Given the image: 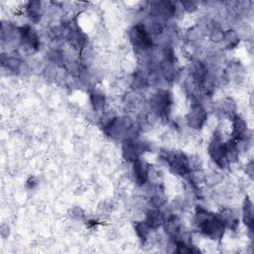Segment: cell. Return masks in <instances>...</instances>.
<instances>
[{
	"label": "cell",
	"instance_id": "22",
	"mask_svg": "<svg viewBox=\"0 0 254 254\" xmlns=\"http://www.w3.org/2000/svg\"><path fill=\"white\" fill-rule=\"evenodd\" d=\"M235 109V103L231 98H226L223 101H221V106H220V110L223 114L225 115H229L232 112H234L233 110Z\"/></svg>",
	"mask_w": 254,
	"mask_h": 254
},
{
	"label": "cell",
	"instance_id": "16",
	"mask_svg": "<svg viewBox=\"0 0 254 254\" xmlns=\"http://www.w3.org/2000/svg\"><path fill=\"white\" fill-rule=\"evenodd\" d=\"M27 14L34 21L38 22L43 15V6L40 1H30L27 4Z\"/></svg>",
	"mask_w": 254,
	"mask_h": 254
},
{
	"label": "cell",
	"instance_id": "6",
	"mask_svg": "<svg viewBox=\"0 0 254 254\" xmlns=\"http://www.w3.org/2000/svg\"><path fill=\"white\" fill-rule=\"evenodd\" d=\"M172 105V98L168 91H159L151 99L153 111L160 117H168Z\"/></svg>",
	"mask_w": 254,
	"mask_h": 254
},
{
	"label": "cell",
	"instance_id": "23",
	"mask_svg": "<svg viewBox=\"0 0 254 254\" xmlns=\"http://www.w3.org/2000/svg\"><path fill=\"white\" fill-rule=\"evenodd\" d=\"M223 40L226 41L227 43V47L229 49H232L233 47H235L237 45V43L239 42L237 35L233 32V31H228L226 33H224V38Z\"/></svg>",
	"mask_w": 254,
	"mask_h": 254
},
{
	"label": "cell",
	"instance_id": "7",
	"mask_svg": "<svg viewBox=\"0 0 254 254\" xmlns=\"http://www.w3.org/2000/svg\"><path fill=\"white\" fill-rule=\"evenodd\" d=\"M207 113L205 109L199 103H192L187 115V121L189 126L193 129H199L205 123Z\"/></svg>",
	"mask_w": 254,
	"mask_h": 254
},
{
	"label": "cell",
	"instance_id": "18",
	"mask_svg": "<svg viewBox=\"0 0 254 254\" xmlns=\"http://www.w3.org/2000/svg\"><path fill=\"white\" fill-rule=\"evenodd\" d=\"M164 223H166V226H165L166 232H168L171 236H176L180 232L181 223H180V220L178 219V217L173 215V216L169 217L167 221L165 220Z\"/></svg>",
	"mask_w": 254,
	"mask_h": 254
},
{
	"label": "cell",
	"instance_id": "25",
	"mask_svg": "<svg viewBox=\"0 0 254 254\" xmlns=\"http://www.w3.org/2000/svg\"><path fill=\"white\" fill-rule=\"evenodd\" d=\"M27 188L28 189H34L35 188V186L37 185V181L35 180V178L34 177H31L28 181H27Z\"/></svg>",
	"mask_w": 254,
	"mask_h": 254
},
{
	"label": "cell",
	"instance_id": "2",
	"mask_svg": "<svg viewBox=\"0 0 254 254\" xmlns=\"http://www.w3.org/2000/svg\"><path fill=\"white\" fill-rule=\"evenodd\" d=\"M162 160L168 164L170 171L177 176L187 177L190 175V164L188 157L181 152L172 153V152H162Z\"/></svg>",
	"mask_w": 254,
	"mask_h": 254
},
{
	"label": "cell",
	"instance_id": "26",
	"mask_svg": "<svg viewBox=\"0 0 254 254\" xmlns=\"http://www.w3.org/2000/svg\"><path fill=\"white\" fill-rule=\"evenodd\" d=\"M252 166H253V164H252V162H250L246 167V173H248L250 178H252V176H253V167Z\"/></svg>",
	"mask_w": 254,
	"mask_h": 254
},
{
	"label": "cell",
	"instance_id": "12",
	"mask_svg": "<svg viewBox=\"0 0 254 254\" xmlns=\"http://www.w3.org/2000/svg\"><path fill=\"white\" fill-rule=\"evenodd\" d=\"M122 154L124 159L127 161L135 162L136 160H138L141 154L138 147V142H135L130 138L125 139L122 145Z\"/></svg>",
	"mask_w": 254,
	"mask_h": 254
},
{
	"label": "cell",
	"instance_id": "5",
	"mask_svg": "<svg viewBox=\"0 0 254 254\" xmlns=\"http://www.w3.org/2000/svg\"><path fill=\"white\" fill-rule=\"evenodd\" d=\"M131 126L132 122L129 118L115 117L104 126V132L114 139H120L128 133Z\"/></svg>",
	"mask_w": 254,
	"mask_h": 254
},
{
	"label": "cell",
	"instance_id": "20",
	"mask_svg": "<svg viewBox=\"0 0 254 254\" xmlns=\"http://www.w3.org/2000/svg\"><path fill=\"white\" fill-rule=\"evenodd\" d=\"M90 100H91V103H92L94 109L100 110L104 107L105 99H104V96L102 94L97 93V92H92L90 94Z\"/></svg>",
	"mask_w": 254,
	"mask_h": 254
},
{
	"label": "cell",
	"instance_id": "13",
	"mask_svg": "<svg viewBox=\"0 0 254 254\" xmlns=\"http://www.w3.org/2000/svg\"><path fill=\"white\" fill-rule=\"evenodd\" d=\"M190 74L192 80L197 86L201 87L207 81V68L203 64L199 62H195L192 64L190 68Z\"/></svg>",
	"mask_w": 254,
	"mask_h": 254
},
{
	"label": "cell",
	"instance_id": "9",
	"mask_svg": "<svg viewBox=\"0 0 254 254\" xmlns=\"http://www.w3.org/2000/svg\"><path fill=\"white\" fill-rule=\"evenodd\" d=\"M232 121V132H231V139L236 142H240L246 140L248 136V127L247 123L238 115H234L231 118Z\"/></svg>",
	"mask_w": 254,
	"mask_h": 254
},
{
	"label": "cell",
	"instance_id": "10",
	"mask_svg": "<svg viewBox=\"0 0 254 254\" xmlns=\"http://www.w3.org/2000/svg\"><path fill=\"white\" fill-rule=\"evenodd\" d=\"M18 34L23 44L37 50L39 48V38L37 33L30 26H22L18 28Z\"/></svg>",
	"mask_w": 254,
	"mask_h": 254
},
{
	"label": "cell",
	"instance_id": "21",
	"mask_svg": "<svg viewBox=\"0 0 254 254\" xmlns=\"http://www.w3.org/2000/svg\"><path fill=\"white\" fill-rule=\"evenodd\" d=\"M175 244H176V252L177 253H195V252H199L197 249H194V248L189 246L183 240H176Z\"/></svg>",
	"mask_w": 254,
	"mask_h": 254
},
{
	"label": "cell",
	"instance_id": "4",
	"mask_svg": "<svg viewBox=\"0 0 254 254\" xmlns=\"http://www.w3.org/2000/svg\"><path fill=\"white\" fill-rule=\"evenodd\" d=\"M129 37L132 45L140 51H147L152 47L151 36L143 24H136L133 26L130 30Z\"/></svg>",
	"mask_w": 254,
	"mask_h": 254
},
{
	"label": "cell",
	"instance_id": "3",
	"mask_svg": "<svg viewBox=\"0 0 254 254\" xmlns=\"http://www.w3.org/2000/svg\"><path fill=\"white\" fill-rule=\"evenodd\" d=\"M208 154L213 162L218 165L220 168H223L228 163L227 160V149L226 142L222 140L221 135L216 131L212 140L208 146Z\"/></svg>",
	"mask_w": 254,
	"mask_h": 254
},
{
	"label": "cell",
	"instance_id": "19",
	"mask_svg": "<svg viewBox=\"0 0 254 254\" xmlns=\"http://www.w3.org/2000/svg\"><path fill=\"white\" fill-rule=\"evenodd\" d=\"M134 227H135L136 234L138 235L140 240L144 243L147 240L148 236H149L151 228L147 225V223L145 221H138V222H136Z\"/></svg>",
	"mask_w": 254,
	"mask_h": 254
},
{
	"label": "cell",
	"instance_id": "17",
	"mask_svg": "<svg viewBox=\"0 0 254 254\" xmlns=\"http://www.w3.org/2000/svg\"><path fill=\"white\" fill-rule=\"evenodd\" d=\"M220 217L223 219V221L227 227L231 228L232 230H235L237 228L239 220H238L237 216L235 215V213L231 209H224L221 212Z\"/></svg>",
	"mask_w": 254,
	"mask_h": 254
},
{
	"label": "cell",
	"instance_id": "15",
	"mask_svg": "<svg viewBox=\"0 0 254 254\" xmlns=\"http://www.w3.org/2000/svg\"><path fill=\"white\" fill-rule=\"evenodd\" d=\"M243 221L245 225L249 228V230L252 231L254 224V211L253 203L248 196L245 197L243 202Z\"/></svg>",
	"mask_w": 254,
	"mask_h": 254
},
{
	"label": "cell",
	"instance_id": "1",
	"mask_svg": "<svg viewBox=\"0 0 254 254\" xmlns=\"http://www.w3.org/2000/svg\"><path fill=\"white\" fill-rule=\"evenodd\" d=\"M195 221L199 231L203 235L213 240L222 238L226 225L220 215H215L204 208L197 206L195 208Z\"/></svg>",
	"mask_w": 254,
	"mask_h": 254
},
{
	"label": "cell",
	"instance_id": "24",
	"mask_svg": "<svg viewBox=\"0 0 254 254\" xmlns=\"http://www.w3.org/2000/svg\"><path fill=\"white\" fill-rule=\"evenodd\" d=\"M182 5L184 6V8L189 11V12H193L196 10V4L194 2H191V1H185V2H182Z\"/></svg>",
	"mask_w": 254,
	"mask_h": 254
},
{
	"label": "cell",
	"instance_id": "14",
	"mask_svg": "<svg viewBox=\"0 0 254 254\" xmlns=\"http://www.w3.org/2000/svg\"><path fill=\"white\" fill-rule=\"evenodd\" d=\"M145 222L151 229H157L164 224L165 216L159 209H152L147 212Z\"/></svg>",
	"mask_w": 254,
	"mask_h": 254
},
{
	"label": "cell",
	"instance_id": "11",
	"mask_svg": "<svg viewBox=\"0 0 254 254\" xmlns=\"http://www.w3.org/2000/svg\"><path fill=\"white\" fill-rule=\"evenodd\" d=\"M133 177L138 186H143L149 179V167L146 163L140 161V159L133 162Z\"/></svg>",
	"mask_w": 254,
	"mask_h": 254
},
{
	"label": "cell",
	"instance_id": "8",
	"mask_svg": "<svg viewBox=\"0 0 254 254\" xmlns=\"http://www.w3.org/2000/svg\"><path fill=\"white\" fill-rule=\"evenodd\" d=\"M153 16L159 19H167L174 16L176 6L170 1H157L152 3Z\"/></svg>",
	"mask_w": 254,
	"mask_h": 254
}]
</instances>
